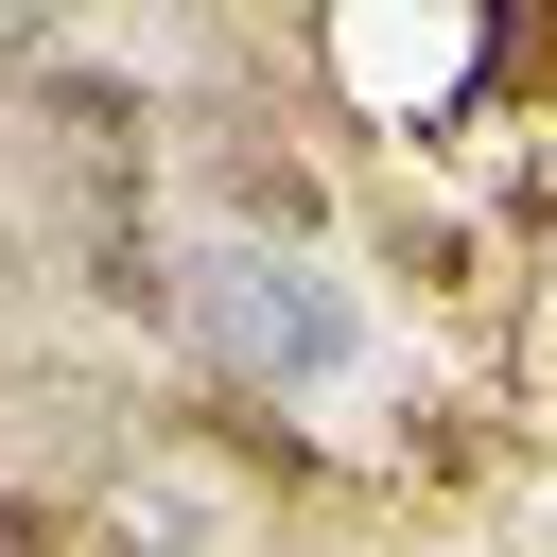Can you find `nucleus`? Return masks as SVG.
Wrapping results in <instances>:
<instances>
[{"label": "nucleus", "instance_id": "2", "mask_svg": "<svg viewBox=\"0 0 557 557\" xmlns=\"http://www.w3.org/2000/svg\"><path fill=\"white\" fill-rule=\"evenodd\" d=\"M226 209H244V226H313V174L261 157V139H226Z\"/></svg>", "mask_w": 557, "mask_h": 557}, {"label": "nucleus", "instance_id": "1", "mask_svg": "<svg viewBox=\"0 0 557 557\" xmlns=\"http://www.w3.org/2000/svg\"><path fill=\"white\" fill-rule=\"evenodd\" d=\"M70 278H87V313H139V331H174V313H191L139 209H70Z\"/></svg>", "mask_w": 557, "mask_h": 557}]
</instances>
